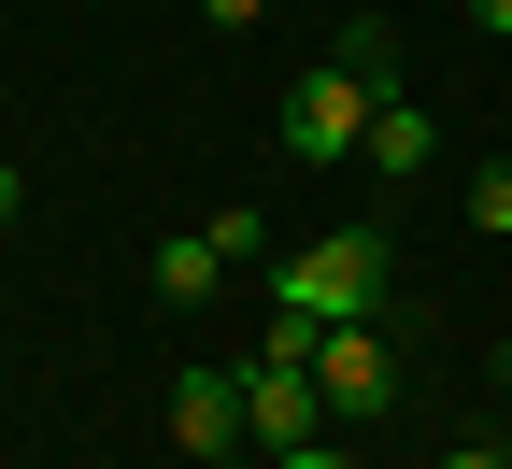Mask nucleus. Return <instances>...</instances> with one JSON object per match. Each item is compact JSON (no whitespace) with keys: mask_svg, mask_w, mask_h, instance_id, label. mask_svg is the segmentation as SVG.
<instances>
[{"mask_svg":"<svg viewBox=\"0 0 512 469\" xmlns=\"http://www.w3.org/2000/svg\"><path fill=\"white\" fill-rule=\"evenodd\" d=\"M271 313H313V327L384 313V228H328V242H299L285 271H271Z\"/></svg>","mask_w":512,"mask_h":469,"instance_id":"1","label":"nucleus"},{"mask_svg":"<svg viewBox=\"0 0 512 469\" xmlns=\"http://www.w3.org/2000/svg\"><path fill=\"white\" fill-rule=\"evenodd\" d=\"M299 441H328V384L299 356H242V455H299Z\"/></svg>","mask_w":512,"mask_h":469,"instance_id":"2","label":"nucleus"},{"mask_svg":"<svg viewBox=\"0 0 512 469\" xmlns=\"http://www.w3.org/2000/svg\"><path fill=\"white\" fill-rule=\"evenodd\" d=\"M271 128H285V157H299V171H342V157H356V128H370V86H356V72H299V86L271 100Z\"/></svg>","mask_w":512,"mask_h":469,"instance_id":"3","label":"nucleus"},{"mask_svg":"<svg viewBox=\"0 0 512 469\" xmlns=\"http://www.w3.org/2000/svg\"><path fill=\"white\" fill-rule=\"evenodd\" d=\"M313 384H328V427H384V413H399V356H384V327H370V313L328 327V342H313Z\"/></svg>","mask_w":512,"mask_h":469,"instance_id":"4","label":"nucleus"},{"mask_svg":"<svg viewBox=\"0 0 512 469\" xmlns=\"http://www.w3.org/2000/svg\"><path fill=\"white\" fill-rule=\"evenodd\" d=\"M171 441L200 469H228L242 455V370H171Z\"/></svg>","mask_w":512,"mask_h":469,"instance_id":"5","label":"nucleus"},{"mask_svg":"<svg viewBox=\"0 0 512 469\" xmlns=\"http://www.w3.org/2000/svg\"><path fill=\"white\" fill-rule=\"evenodd\" d=\"M356 157H370V171H384V185H413V171H427V157H441V128H427V114H413V100H399V86H384V100H370V128H356Z\"/></svg>","mask_w":512,"mask_h":469,"instance_id":"6","label":"nucleus"},{"mask_svg":"<svg viewBox=\"0 0 512 469\" xmlns=\"http://www.w3.org/2000/svg\"><path fill=\"white\" fill-rule=\"evenodd\" d=\"M143 285H157V299H171V313H200V299H214V285H228V256H214V242H200V228H171V242H157V256H143Z\"/></svg>","mask_w":512,"mask_h":469,"instance_id":"7","label":"nucleus"},{"mask_svg":"<svg viewBox=\"0 0 512 469\" xmlns=\"http://www.w3.org/2000/svg\"><path fill=\"white\" fill-rule=\"evenodd\" d=\"M328 72H356V86L384 100V86H399V15H356V29L328 43Z\"/></svg>","mask_w":512,"mask_h":469,"instance_id":"8","label":"nucleus"},{"mask_svg":"<svg viewBox=\"0 0 512 469\" xmlns=\"http://www.w3.org/2000/svg\"><path fill=\"white\" fill-rule=\"evenodd\" d=\"M200 242L228 256V271H256V199H228V214H200Z\"/></svg>","mask_w":512,"mask_h":469,"instance_id":"9","label":"nucleus"},{"mask_svg":"<svg viewBox=\"0 0 512 469\" xmlns=\"http://www.w3.org/2000/svg\"><path fill=\"white\" fill-rule=\"evenodd\" d=\"M470 228H484V242H498V228H512V171H498V157H484V171H470Z\"/></svg>","mask_w":512,"mask_h":469,"instance_id":"10","label":"nucleus"},{"mask_svg":"<svg viewBox=\"0 0 512 469\" xmlns=\"http://www.w3.org/2000/svg\"><path fill=\"white\" fill-rule=\"evenodd\" d=\"M271 469H356V455H342V441H299V455H271Z\"/></svg>","mask_w":512,"mask_h":469,"instance_id":"11","label":"nucleus"},{"mask_svg":"<svg viewBox=\"0 0 512 469\" xmlns=\"http://www.w3.org/2000/svg\"><path fill=\"white\" fill-rule=\"evenodd\" d=\"M200 15H214V29H256V15H271V0H200Z\"/></svg>","mask_w":512,"mask_h":469,"instance_id":"12","label":"nucleus"},{"mask_svg":"<svg viewBox=\"0 0 512 469\" xmlns=\"http://www.w3.org/2000/svg\"><path fill=\"white\" fill-rule=\"evenodd\" d=\"M441 469H512V441H470V455H441Z\"/></svg>","mask_w":512,"mask_h":469,"instance_id":"13","label":"nucleus"},{"mask_svg":"<svg viewBox=\"0 0 512 469\" xmlns=\"http://www.w3.org/2000/svg\"><path fill=\"white\" fill-rule=\"evenodd\" d=\"M15 199H29V171H15V157H0V228H15Z\"/></svg>","mask_w":512,"mask_h":469,"instance_id":"14","label":"nucleus"},{"mask_svg":"<svg viewBox=\"0 0 512 469\" xmlns=\"http://www.w3.org/2000/svg\"><path fill=\"white\" fill-rule=\"evenodd\" d=\"M470 15H484V29H498V43H512V0H470Z\"/></svg>","mask_w":512,"mask_h":469,"instance_id":"15","label":"nucleus"}]
</instances>
